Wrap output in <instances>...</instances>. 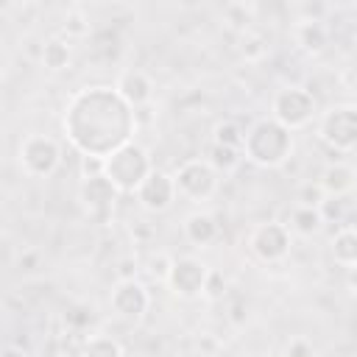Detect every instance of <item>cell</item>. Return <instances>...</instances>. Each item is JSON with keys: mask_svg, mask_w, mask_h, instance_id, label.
I'll list each match as a JSON object with an SVG mask.
<instances>
[{"mask_svg": "<svg viewBox=\"0 0 357 357\" xmlns=\"http://www.w3.org/2000/svg\"><path fill=\"white\" fill-rule=\"evenodd\" d=\"M137 112L117 95L114 86H86L70 98L64 112V134L81 156L106 159L117 148L134 142Z\"/></svg>", "mask_w": 357, "mask_h": 357, "instance_id": "1", "label": "cell"}, {"mask_svg": "<svg viewBox=\"0 0 357 357\" xmlns=\"http://www.w3.org/2000/svg\"><path fill=\"white\" fill-rule=\"evenodd\" d=\"M293 153V131L279 126L273 117L254 120L245 128V145L243 159L259 165V167H282Z\"/></svg>", "mask_w": 357, "mask_h": 357, "instance_id": "2", "label": "cell"}, {"mask_svg": "<svg viewBox=\"0 0 357 357\" xmlns=\"http://www.w3.org/2000/svg\"><path fill=\"white\" fill-rule=\"evenodd\" d=\"M151 173H153V162H151L148 151L137 142H128L103 159V176L114 184V190L120 195H126V192L137 195V190L142 187V181Z\"/></svg>", "mask_w": 357, "mask_h": 357, "instance_id": "3", "label": "cell"}, {"mask_svg": "<svg viewBox=\"0 0 357 357\" xmlns=\"http://www.w3.org/2000/svg\"><path fill=\"white\" fill-rule=\"evenodd\" d=\"M318 137L335 153H351L357 148V106L335 103L318 117Z\"/></svg>", "mask_w": 357, "mask_h": 357, "instance_id": "4", "label": "cell"}, {"mask_svg": "<svg viewBox=\"0 0 357 357\" xmlns=\"http://www.w3.org/2000/svg\"><path fill=\"white\" fill-rule=\"evenodd\" d=\"M271 117L279 126H284L287 131H298V128L310 126V120L315 117V95L296 84L282 86L271 98Z\"/></svg>", "mask_w": 357, "mask_h": 357, "instance_id": "5", "label": "cell"}, {"mask_svg": "<svg viewBox=\"0 0 357 357\" xmlns=\"http://www.w3.org/2000/svg\"><path fill=\"white\" fill-rule=\"evenodd\" d=\"M218 170L204 159V156H192L184 159L176 170H173V181H176V192L178 198H187L192 204L209 201L218 190Z\"/></svg>", "mask_w": 357, "mask_h": 357, "instance_id": "6", "label": "cell"}, {"mask_svg": "<svg viewBox=\"0 0 357 357\" xmlns=\"http://www.w3.org/2000/svg\"><path fill=\"white\" fill-rule=\"evenodd\" d=\"M20 170L31 178H47L61 162V145L47 134H28L17 151Z\"/></svg>", "mask_w": 357, "mask_h": 357, "instance_id": "7", "label": "cell"}, {"mask_svg": "<svg viewBox=\"0 0 357 357\" xmlns=\"http://www.w3.org/2000/svg\"><path fill=\"white\" fill-rule=\"evenodd\" d=\"M290 245L293 234L284 220H262L248 231V251L265 265H279L287 259Z\"/></svg>", "mask_w": 357, "mask_h": 357, "instance_id": "8", "label": "cell"}, {"mask_svg": "<svg viewBox=\"0 0 357 357\" xmlns=\"http://www.w3.org/2000/svg\"><path fill=\"white\" fill-rule=\"evenodd\" d=\"M209 271L212 268L204 265L198 257H178V259H173V271H170L167 287L178 298H198V296H204Z\"/></svg>", "mask_w": 357, "mask_h": 357, "instance_id": "9", "label": "cell"}, {"mask_svg": "<svg viewBox=\"0 0 357 357\" xmlns=\"http://www.w3.org/2000/svg\"><path fill=\"white\" fill-rule=\"evenodd\" d=\"M109 304H112L114 315H120L126 321H139L151 307V293L139 279L114 282V287L109 293Z\"/></svg>", "mask_w": 357, "mask_h": 357, "instance_id": "10", "label": "cell"}, {"mask_svg": "<svg viewBox=\"0 0 357 357\" xmlns=\"http://www.w3.org/2000/svg\"><path fill=\"white\" fill-rule=\"evenodd\" d=\"M81 204H84V209H86V215L92 218V220H98V223H103L109 215H112V209H114V201H117V190H114V184L100 173V176H92V178H84L81 181Z\"/></svg>", "mask_w": 357, "mask_h": 357, "instance_id": "11", "label": "cell"}, {"mask_svg": "<svg viewBox=\"0 0 357 357\" xmlns=\"http://www.w3.org/2000/svg\"><path fill=\"white\" fill-rule=\"evenodd\" d=\"M176 198H178V192H176L173 173H165L159 167H153V173L137 190V201L145 212H165V209H170V204Z\"/></svg>", "mask_w": 357, "mask_h": 357, "instance_id": "12", "label": "cell"}, {"mask_svg": "<svg viewBox=\"0 0 357 357\" xmlns=\"http://www.w3.org/2000/svg\"><path fill=\"white\" fill-rule=\"evenodd\" d=\"M114 89H117V95H120L134 112L145 109V106L151 103V98H153V81H151V75H148L145 70H137V67L123 70V73L117 75V81H114Z\"/></svg>", "mask_w": 357, "mask_h": 357, "instance_id": "13", "label": "cell"}, {"mask_svg": "<svg viewBox=\"0 0 357 357\" xmlns=\"http://www.w3.org/2000/svg\"><path fill=\"white\" fill-rule=\"evenodd\" d=\"M318 184L326 192V198H346L357 187V170L346 159H335L321 170Z\"/></svg>", "mask_w": 357, "mask_h": 357, "instance_id": "14", "label": "cell"}, {"mask_svg": "<svg viewBox=\"0 0 357 357\" xmlns=\"http://www.w3.org/2000/svg\"><path fill=\"white\" fill-rule=\"evenodd\" d=\"M181 231H184L187 243H192L195 248H209V245L220 237V223L215 220L212 212H206V209H195V212H190V215L184 218Z\"/></svg>", "mask_w": 357, "mask_h": 357, "instance_id": "15", "label": "cell"}, {"mask_svg": "<svg viewBox=\"0 0 357 357\" xmlns=\"http://www.w3.org/2000/svg\"><path fill=\"white\" fill-rule=\"evenodd\" d=\"M293 36H296V45L310 53V56H318L326 50L329 45V28L324 22H298L293 25Z\"/></svg>", "mask_w": 357, "mask_h": 357, "instance_id": "16", "label": "cell"}, {"mask_svg": "<svg viewBox=\"0 0 357 357\" xmlns=\"http://www.w3.org/2000/svg\"><path fill=\"white\" fill-rule=\"evenodd\" d=\"M290 234L293 237H312L324 229V215L318 206H301V204H293L290 209V218L284 220Z\"/></svg>", "mask_w": 357, "mask_h": 357, "instance_id": "17", "label": "cell"}, {"mask_svg": "<svg viewBox=\"0 0 357 357\" xmlns=\"http://www.w3.org/2000/svg\"><path fill=\"white\" fill-rule=\"evenodd\" d=\"M329 251L340 268L346 271L354 268L357 265V226H340L329 240Z\"/></svg>", "mask_w": 357, "mask_h": 357, "instance_id": "18", "label": "cell"}, {"mask_svg": "<svg viewBox=\"0 0 357 357\" xmlns=\"http://www.w3.org/2000/svg\"><path fill=\"white\" fill-rule=\"evenodd\" d=\"M70 59H73L70 39H64V36H50V39H45L42 53H39V61H42L45 70H50V73H61V70L70 67Z\"/></svg>", "mask_w": 357, "mask_h": 357, "instance_id": "19", "label": "cell"}, {"mask_svg": "<svg viewBox=\"0 0 357 357\" xmlns=\"http://www.w3.org/2000/svg\"><path fill=\"white\" fill-rule=\"evenodd\" d=\"M220 17H223V22H226L229 28H234L237 33H243V31L251 28V22H254V17H257V6H254V3H245V0H231V3L223 6Z\"/></svg>", "mask_w": 357, "mask_h": 357, "instance_id": "20", "label": "cell"}, {"mask_svg": "<svg viewBox=\"0 0 357 357\" xmlns=\"http://www.w3.org/2000/svg\"><path fill=\"white\" fill-rule=\"evenodd\" d=\"M204 159H206V162H209V165H212L218 173H231V170H237V165L243 162V151H237V148H226V145L212 142Z\"/></svg>", "mask_w": 357, "mask_h": 357, "instance_id": "21", "label": "cell"}, {"mask_svg": "<svg viewBox=\"0 0 357 357\" xmlns=\"http://www.w3.org/2000/svg\"><path fill=\"white\" fill-rule=\"evenodd\" d=\"M237 50H240V56H243L245 61H262V59L268 56V39H265L259 31L248 28V31L240 33Z\"/></svg>", "mask_w": 357, "mask_h": 357, "instance_id": "22", "label": "cell"}, {"mask_svg": "<svg viewBox=\"0 0 357 357\" xmlns=\"http://www.w3.org/2000/svg\"><path fill=\"white\" fill-rule=\"evenodd\" d=\"M78 357H123V349H120V343L114 337H109L103 332H95V335L86 337V343H84Z\"/></svg>", "mask_w": 357, "mask_h": 357, "instance_id": "23", "label": "cell"}, {"mask_svg": "<svg viewBox=\"0 0 357 357\" xmlns=\"http://www.w3.org/2000/svg\"><path fill=\"white\" fill-rule=\"evenodd\" d=\"M212 142L243 151V145H245V128H243L240 123H234V120H220V123L212 128Z\"/></svg>", "mask_w": 357, "mask_h": 357, "instance_id": "24", "label": "cell"}, {"mask_svg": "<svg viewBox=\"0 0 357 357\" xmlns=\"http://www.w3.org/2000/svg\"><path fill=\"white\" fill-rule=\"evenodd\" d=\"M324 201H326V192L321 190L318 181H304V184H298V190H296V204H301V206H321Z\"/></svg>", "mask_w": 357, "mask_h": 357, "instance_id": "25", "label": "cell"}, {"mask_svg": "<svg viewBox=\"0 0 357 357\" xmlns=\"http://www.w3.org/2000/svg\"><path fill=\"white\" fill-rule=\"evenodd\" d=\"M170 271H173V257H170V254H165V251H156V254H151V259H148V273H151L156 282L167 284V279H170Z\"/></svg>", "mask_w": 357, "mask_h": 357, "instance_id": "26", "label": "cell"}, {"mask_svg": "<svg viewBox=\"0 0 357 357\" xmlns=\"http://www.w3.org/2000/svg\"><path fill=\"white\" fill-rule=\"evenodd\" d=\"M61 31H64V36H67V39H78V36H86V33H89V20H86L81 11H67Z\"/></svg>", "mask_w": 357, "mask_h": 357, "instance_id": "27", "label": "cell"}, {"mask_svg": "<svg viewBox=\"0 0 357 357\" xmlns=\"http://www.w3.org/2000/svg\"><path fill=\"white\" fill-rule=\"evenodd\" d=\"M332 8L326 3H301L296 6V14H298V22H326V14Z\"/></svg>", "mask_w": 357, "mask_h": 357, "instance_id": "28", "label": "cell"}, {"mask_svg": "<svg viewBox=\"0 0 357 357\" xmlns=\"http://www.w3.org/2000/svg\"><path fill=\"white\" fill-rule=\"evenodd\" d=\"M226 296V276L220 271H209V279H206V287H204V298L206 301H220Z\"/></svg>", "mask_w": 357, "mask_h": 357, "instance_id": "29", "label": "cell"}, {"mask_svg": "<svg viewBox=\"0 0 357 357\" xmlns=\"http://www.w3.org/2000/svg\"><path fill=\"white\" fill-rule=\"evenodd\" d=\"M284 357H315V346H312L310 337L296 335V337L287 340V346H284Z\"/></svg>", "mask_w": 357, "mask_h": 357, "instance_id": "30", "label": "cell"}, {"mask_svg": "<svg viewBox=\"0 0 357 357\" xmlns=\"http://www.w3.org/2000/svg\"><path fill=\"white\" fill-rule=\"evenodd\" d=\"M318 209H321V215H324V223H329V220L340 223V220L346 218V198H326Z\"/></svg>", "mask_w": 357, "mask_h": 357, "instance_id": "31", "label": "cell"}, {"mask_svg": "<svg viewBox=\"0 0 357 357\" xmlns=\"http://www.w3.org/2000/svg\"><path fill=\"white\" fill-rule=\"evenodd\" d=\"M39 262H42L39 248H25V251L20 254V259H17L20 271H36V268H39Z\"/></svg>", "mask_w": 357, "mask_h": 357, "instance_id": "32", "label": "cell"}, {"mask_svg": "<svg viewBox=\"0 0 357 357\" xmlns=\"http://www.w3.org/2000/svg\"><path fill=\"white\" fill-rule=\"evenodd\" d=\"M126 279H137V259L134 257H123L117 262V282H126Z\"/></svg>", "mask_w": 357, "mask_h": 357, "instance_id": "33", "label": "cell"}, {"mask_svg": "<svg viewBox=\"0 0 357 357\" xmlns=\"http://www.w3.org/2000/svg\"><path fill=\"white\" fill-rule=\"evenodd\" d=\"M0 357H28V354H25V349H22V346H14V343H8V346H3Z\"/></svg>", "mask_w": 357, "mask_h": 357, "instance_id": "34", "label": "cell"}, {"mask_svg": "<svg viewBox=\"0 0 357 357\" xmlns=\"http://www.w3.org/2000/svg\"><path fill=\"white\" fill-rule=\"evenodd\" d=\"M346 284H349V290H351V296H357V265H354V268H349V276H346Z\"/></svg>", "mask_w": 357, "mask_h": 357, "instance_id": "35", "label": "cell"}, {"mask_svg": "<svg viewBox=\"0 0 357 357\" xmlns=\"http://www.w3.org/2000/svg\"><path fill=\"white\" fill-rule=\"evenodd\" d=\"M218 357H226V354H218Z\"/></svg>", "mask_w": 357, "mask_h": 357, "instance_id": "36", "label": "cell"}]
</instances>
